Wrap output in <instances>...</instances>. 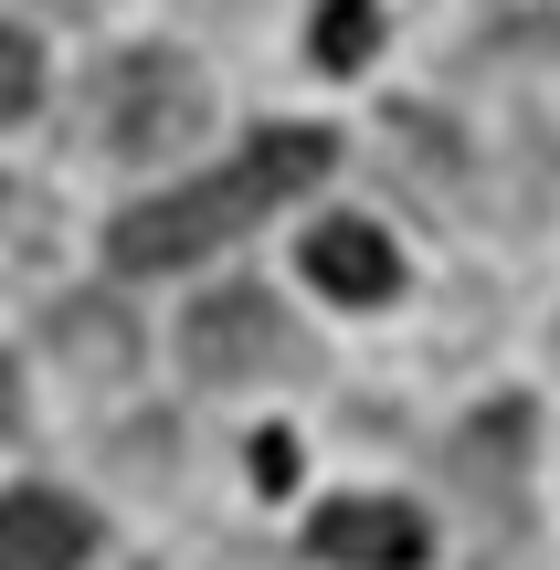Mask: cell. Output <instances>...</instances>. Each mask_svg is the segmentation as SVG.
<instances>
[{
    "label": "cell",
    "mask_w": 560,
    "mask_h": 570,
    "mask_svg": "<svg viewBox=\"0 0 560 570\" xmlns=\"http://www.w3.org/2000/svg\"><path fill=\"white\" fill-rule=\"evenodd\" d=\"M317 169H328V138H317V127H275V138H254L244 159L223 169V180H190V190L138 202L117 233H106V254H117L127 275H169V265H190V254H212L223 233H244L254 212L296 202Z\"/></svg>",
    "instance_id": "obj_1"
},
{
    "label": "cell",
    "mask_w": 560,
    "mask_h": 570,
    "mask_svg": "<svg viewBox=\"0 0 560 570\" xmlns=\"http://www.w3.org/2000/svg\"><path fill=\"white\" fill-rule=\"evenodd\" d=\"M190 360H202V381H265V370L296 360V327L265 285H223V296L190 306Z\"/></svg>",
    "instance_id": "obj_2"
},
{
    "label": "cell",
    "mask_w": 560,
    "mask_h": 570,
    "mask_svg": "<svg viewBox=\"0 0 560 570\" xmlns=\"http://www.w3.org/2000/svg\"><path fill=\"white\" fill-rule=\"evenodd\" d=\"M190 127H202V85H190L169 53H127L117 75H106V148L159 159V148H180Z\"/></svg>",
    "instance_id": "obj_3"
},
{
    "label": "cell",
    "mask_w": 560,
    "mask_h": 570,
    "mask_svg": "<svg viewBox=\"0 0 560 570\" xmlns=\"http://www.w3.org/2000/svg\"><path fill=\"white\" fill-rule=\"evenodd\" d=\"M317 550L338 570H423V518L392 497H338V508H317Z\"/></svg>",
    "instance_id": "obj_4"
},
{
    "label": "cell",
    "mask_w": 560,
    "mask_h": 570,
    "mask_svg": "<svg viewBox=\"0 0 560 570\" xmlns=\"http://www.w3.org/2000/svg\"><path fill=\"white\" fill-rule=\"evenodd\" d=\"M85 508L75 497H0V570H85Z\"/></svg>",
    "instance_id": "obj_5"
},
{
    "label": "cell",
    "mask_w": 560,
    "mask_h": 570,
    "mask_svg": "<svg viewBox=\"0 0 560 570\" xmlns=\"http://www.w3.org/2000/svg\"><path fill=\"white\" fill-rule=\"evenodd\" d=\"M307 285H328L338 306H381L402 285V265H392V244L371 223H317L307 233Z\"/></svg>",
    "instance_id": "obj_6"
},
{
    "label": "cell",
    "mask_w": 560,
    "mask_h": 570,
    "mask_svg": "<svg viewBox=\"0 0 560 570\" xmlns=\"http://www.w3.org/2000/svg\"><path fill=\"white\" fill-rule=\"evenodd\" d=\"M371 0H328V11H317V63H338V75H350V63H371Z\"/></svg>",
    "instance_id": "obj_7"
},
{
    "label": "cell",
    "mask_w": 560,
    "mask_h": 570,
    "mask_svg": "<svg viewBox=\"0 0 560 570\" xmlns=\"http://www.w3.org/2000/svg\"><path fill=\"white\" fill-rule=\"evenodd\" d=\"M32 96H42V53H32V32H0V117H32Z\"/></svg>",
    "instance_id": "obj_8"
},
{
    "label": "cell",
    "mask_w": 560,
    "mask_h": 570,
    "mask_svg": "<svg viewBox=\"0 0 560 570\" xmlns=\"http://www.w3.org/2000/svg\"><path fill=\"white\" fill-rule=\"evenodd\" d=\"M53 338H75V348H96V381H106V370H127V327L106 317V306H75V317H63Z\"/></svg>",
    "instance_id": "obj_9"
},
{
    "label": "cell",
    "mask_w": 560,
    "mask_h": 570,
    "mask_svg": "<svg viewBox=\"0 0 560 570\" xmlns=\"http://www.w3.org/2000/svg\"><path fill=\"white\" fill-rule=\"evenodd\" d=\"M254 475H265V487H286V475H296V444H286V433H265V444H254Z\"/></svg>",
    "instance_id": "obj_10"
},
{
    "label": "cell",
    "mask_w": 560,
    "mask_h": 570,
    "mask_svg": "<svg viewBox=\"0 0 560 570\" xmlns=\"http://www.w3.org/2000/svg\"><path fill=\"white\" fill-rule=\"evenodd\" d=\"M11 423H21V391H11V370H0V444H11Z\"/></svg>",
    "instance_id": "obj_11"
},
{
    "label": "cell",
    "mask_w": 560,
    "mask_h": 570,
    "mask_svg": "<svg viewBox=\"0 0 560 570\" xmlns=\"http://www.w3.org/2000/svg\"><path fill=\"white\" fill-rule=\"evenodd\" d=\"M53 11H96V0H53Z\"/></svg>",
    "instance_id": "obj_12"
}]
</instances>
